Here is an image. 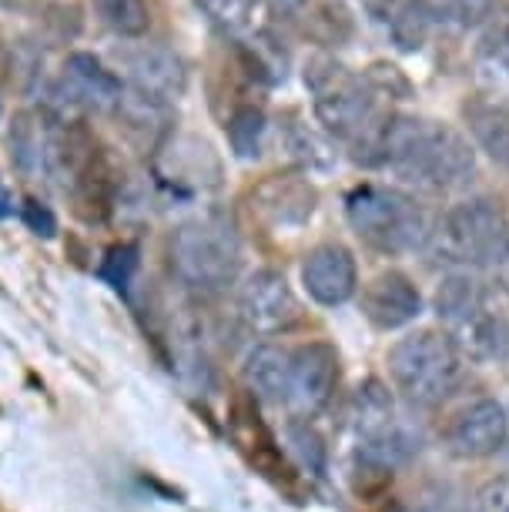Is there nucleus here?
<instances>
[{
    "instance_id": "obj_11",
    "label": "nucleus",
    "mask_w": 509,
    "mask_h": 512,
    "mask_svg": "<svg viewBox=\"0 0 509 512\" xmlns=\"http://www.w3.org/2000/svg\"><path fill=\"white\" fill-rule=\"evenodd\" d=\"M335 385H339V355L329 342H309L292 352V379H288V399L295 415H312L329 405Z\"/></svg>"
},
{
    "instance_id": "obj_2",
    "label": "nucleus",
    "mask_w": 509,
    "mask_h": 512,
    "mask_svg": "<svg viewBox=\"0 0 509 512\" xmlns=\"http://www.w3.org/2000/svg\"><path fill=\"white\" fill-rule=\"evenodd\" d=\"M302 77L312 94V111L322 131L349 144L355 161L379 164V138L389 114H382V94L372 88L369 77L349 71L345 64L325 54H315L305 64Z\"/></svg>"
},
{
    "instance_id": "obj_15",
    "label": "nucleus",
    "mask_w": 509,
    "mask_h": 512,
    "mask_svg": "<svg viewBox=\"0 0 509 512\" xmlns=\"http://www.w3.org/2000/svg\"><path fill=\"white\" fill-rule=\"evenodd\" d=\"M362 312L382 332H396L422 315V295L409 275L382 272L362 292Z\"/></svg>"
},
{
    "instance_id": "obj_6",
    "label": "nucleus",
    "mask_w": 509,
    "mask_h": 512,
    "mask_svg": "<svg viewBox=\"0 0 509 512\" xmlns=\"http://www.w3.org/2000/svg\"><path fill=\"white\" fill-rule=\"evenodd\" d=\"M506 228L509 218L496 201L466 198L439 218V225L432 228L429 248L439 262L453 268H483L489 251L496 248V241L503 238Z\"/></svg>"
},
{
    "instance_id": "obj_9",
    "label": "nucleus",
    "mask_w": 509,
    "mask_h": 512,
    "mask_svg": "<svg viewBox=\"0 0 509 512\" xmlns=\"http://www.w3.org/2000/svg\"><path fill=\"white\" fill-rule=\"evenodd\" d=\"M238 315L255 335H282L302 318L285 275L275 268H258L245 278L238 288Z\"/></svg>"
},
{
    "instance_id": "obj_10",
    "label": "nucleus",
    "mask_w": 509,
    "mask_h": 512,
    "mask_svg": "<svg viewBox=\"0 0 509 512\" xmlns=\"http://www.w3.org/2000/svg\"><path fill=\"white\" fill-rule=\"evenodd\" d=\"M124 94L121 77L104 67L94 54H71L54 84V98L64 111L114 114Z\"/></svg>"
},
{
    "instance_id": "obj_26",
    "label": "nucleus",
    "mask_w": 509,
    "mask_h": 512,
    "mask_svg": "<svg viewBox=\"0 0 509 512\" xmlns=\"http://www.w3.org/2000/svg\"><path fill=\"white\" fill-rule=\"evenodd\" d=\"M91 7L98 24L124 41H141L151 27L148 0H91Z\"/></svg>"
},
{
    "instance_id": "obj_5",
    "label": "nucleus",
    "mask_w": 509,
    "mask_h": 512,
    "mask_svg": "<svg viewBox=\"0 0 509 512\" xmlns=\"http://www.w3.org/2000/svg\"><path fill=\"white\" fill-rule=\"evenodd\" d=\"M389 375L399 385V392H406V399L436 405L449 399L463 382L466 359L446 332L419 328L389 349Z\"/></svg>"
},
{
    "instance_id": "obj_27",
    "label": "nucleus",
    "mask_w": 509,
    "mask_h": 512,
    "mask_svg": "<svg viewBox=\"0 0 509 512\" xmlns=\"http://www.w3.org/2000/svg\"><path fill=\"white\" fill-rule=\"evenodd\" d=\"M228 144H232V154L238 161H255L262 158L265 148V134H268V118L262 108L255 104H238L232 111V118L225 124Z\"/></svg>"
},
{
    "instance_id": "obj_28",
    "label": "nucleus",
    "mask_w": 509,
    "mask_h": 512,
    "mask_svg": "<svg viewBox=\"0 0 509 512\" xmlns=\"http://www.w3.org/2000/svg\"><path fill=\"white\" fill-rule=\"evenodd\" d=\"M429 7L436 21L456 27V31L479 27L493 14V0H429Z\"/></svg>"
},
{
    "instance_id": "obj_19",
    "label": "nucleus",
    "mask_w": 509,
    "mask_h": 512,
    "mask_svg": "<svg viewBox=\"0 0 509 512\" xmlns=\"http://www.w3.org/2000/svg\"><path fill=\"white\" fill-rule=\"evenodd\" d=\"M195 7L225 41L248 44L272 31V21H268L272 11L265 7V0H195Z\"/></svg>"
},
{
    "instance_id": "obj_21",
    "label": "nucleus",
    "mask_w": 509,
    "mask_h": 512,
    "mask_svg": "<svg viewBox=\"0 0 509 512\" xmlns=\"http://www.w3.org/2000/svg\"><path fill=\"white\" fill-rule=\"evenodd\" d=\"M432 308H436L439 322L446 325V332H453L463 322H469L476 312L486 308V285L483 278L469 268H453L436 288V298H432Z\"/></svg>"
},
{
    "instance_id": "obj_24",
    "label": "nucleus",
    "mask_w": 509,
    "mask_h": 512,
    "mask_svg": "<svg viewBox=\"0 0 509 512\" xmlns=\"http://www.w3.org/2000/svg\"><path fill=\"white\" fill-rule=\"evenodd\" d=\"M285 148L305 175H329L335 168V161H339V151H335L329 134L315 131L309 124H299V121L285 128Z\"/></svg>"
},
{
    "instance_id": "obj_23",
    "label": "nucleus",
    "mask_w": 509,
    "mask_h": 512,
    "mask_svg": "<svg viewBox=\"0 0 509 512\" xmlns=\"http://www.w3.org/2000/svg\"><path fill=\"white\" fill-rule=\"evenodd\" d=\"M463 114H466V128L473 134V141L479 144V151H486L489 161L509 171V111L489 108V104L473 98L463 108Z\"/></svg>"
},
{
    "instance_id": "obj_34",
    "label": "nucleus",
    "mask_w": 509,
    "mask_h": 512,
    "mask_svg": "<svg viewBox=\"0 0 509 512\" xmlns=\"http://www.w3.org/2000/svg\"><path fill=\"white\" fill-rule=\"evenodd\" d=\"M14 211V195H11V188H7V181L0 178V218H7Z\"/></svg>"
},
{
    "instance_id": "obj_12",
    "label": "nucleus",
    "mask_w": 509,
    "mask_h": 512,
    "mask_svg": "<svg viewBox=\"0 0 509 512\" xmlns=\"http://www.w3.org/2000/svg\"><path fill=\"white\" fill-rule=\"evenodd\" d=\"M302 285L315 305L335 308L359 292V265L355 255L339 241H325L312 248L302 262Z\"/></svg>"
},
{
    "instance_id": "obj_33",
    "label": "nucleus",
    "mask_w": 509,
    "mask_h": 512,
    "mask_svg": "<svg viewBox=\"0 0 509 512\" xmlns=\"http://www.w3.org/2000/svg\"><path fill=\"white\" fill-rule=\"evenodd\" d=\"M305 4H309V0H265L268 11L278 14V17H295V14H302V11H305Z\"/></svg>"
},
{
    "instance_id": "obj_30",
    "label": "nucleus",
    "mask_w": 509,
    "mask_h": 512,
    "mask_svg": "<svg viewBox=\"0 0 509 512\" xmlns=\"http://www.w3.org/2000/svg\"><path fill=\"white\" fill-rule=\"evenodd\" d=\"M479 272H483L486 282L496 285L499 292H509V228L503 231V238L496 241V248L489 251V258Z\"/></svg>"
},
{
    "instance_id": "obj_31",
    "label": "nucleus",
    "mask_w": 509,
    "mask_h": 512,
    "mask_svg": "<svg viewBox=\"0 0 509 512\" xmlns=\"http://www.w3.org/2000/svg\"><path fill=\"white\" fill-rule=\"evenodd\" d=\"M473 512H509V476L483 482L476 489Z\"/></svg>"
},
{
    "instance_id": "obj_29",
    "label": "nucleus",
    "mask_w": 509,
    "mask_h": 512,
    "mask_svg": "<svg viewBox=\"0 0 509 512\" xmlns=\"http://www.w3.org/2000/svg\"><path fill=\"white\" fill-rule=\"evenodd\" d=\"M141 265V251L138 245H131V241H121V245H114L108 255H104V262L98 268V275L108 282L111 288H118V292H128L134 272H138Z\"/></svg>"
},
{
    "instance_id": "obj_18",
    "label": "nucleus",
    "mask_w": 509,
    "mask_h": 512,
    "mask_svg": "<svg viewBox=\"0 0 509 512\" xmlns=\"http://www.w3.org/2000/svg\"><path fill=\"white\" fill-rule=\"evenodd\" d=\"M469 74H473L476 101L509 111V27H493L476 44Z\"/></svg>"
},
{
    "instance_id": "obj_4",
    "label": "nucleus",
    "mask_w": 509,
    "mask_h": 512,
    "mask_svg": "<svg viewBox=\"0 0 509 512\" xmlns=\"http://www.w3.org/2000/svg\"><path fill=\"white\" fill-rule=\"evenodd\" d=\"M171 272L188 292L222 295L238 278L242 248L232 225L222 218H191L171 231L168 241Z\"/></svg>"
},
{
    "instance_id": "obj_25",
    "label": "nucleus",
    "mask_w": 509,
    "mask_h": 512,
    "mask_svg": "<svg viewBox=\"0 0 509 512\" xmlns=\"http://www.w3.org/2000/svg\"><path fill=\"white\" fill-rule=\"evenodd\" d=\"M352 425L359 432V442L376 439L396 425L392 422V395L386 385L376 379L359 385V392L352 395Z\"/></svg>"
},
{
    "instance_id": "obj_17",
    "label": "nucleus",
    "mask_w": 509,
    "mask_h": 512,
    "mask_svg": "<svg viewBox=\"0 0 509 512\" xmlns=\"http://www.w3.org/2000/svg\"><path fill=\"white\" fill-rule=\"evenodd\" d=\"M57 118L47 111H21L11 124L7 144H11V161L27 181H51V148H54Z\"/></svg>"
},
{
    "instance_id": "obj_1",
    "label": "nucleus",
    "mask_w": 509,
    "mask_h": 512,
    "mask_svg": "<svg viewBox=\"0 0 509 512\" xmlns=\"http://www.w3.org/2000/svg\"><path fill=\"white\" fill-rule=\"evenodd\" d=\"M379 164L392 168L409 185L453 191L476 175V151L466 134L446 121L389 114L379 138Z\"/></svg>"
},
{
    "instance_id": "obj_14",
    "label": "nucleus",
    "mask_w": 509,
    "mask_h": 512,
    "mask_svg": "<svg viewBox=\"0 0 509 512\" xmlns=\"http://www.w3.org/2000/svg\"><path fill=\"white\" fill-rule=\"evenodd\" d=\"M359 4L362 14L369 17V24L382 31V37L399 54L422 51L432 27H436L429 0H359Z\"/></svg>"
},
{
    "instance_id": "obj_32",
    "label": "nucleus",
    "mask_w": 509,
    "mask_h": 512,
    "mask_svg": "<svg viewBox=\"0 0 509 512\" xmlns=\"http://www.w3.org/2000/svg\"><path fill=\"white\" fill-rule=\"evenodd\" d=\"M21 215H24V225L34 231V235H44V238H54V231H57V218L51 215V208L41 205V201H24V208H21Z\"/></svg>"
},
{
    "instance_id": "obj_13",
    "label": "nucleus",
    "mask_w": 509,
    "mask_h": 512,
    "mask_svg": "<svg viewBox=\"0 0 509 512\" xmlns=\"http://www.w3.org/2000/svg\"><path fill=\"white\" fill-rule=\"evenodd\" d=\"M509 412L496 399H476L449 422L446 442L459 459H486L506 446Z\"/></svg>"
},
{
    "instance_id": "obj_16",
    "label": "nucleus",
    "mask_w": 509,
    "mask_h": 512,
    "mask_svg": "<svg viewBox=\"0 0 509 512\" xmlns=\"http://www.w3.org/2000/svg\"><path fill=\"white\" fill-rule=\"evenodd\" d=\"M315 188L305 175H272L255 188L252 208L275 228H302L315 215Z\"/></svg>"
},
{
    "instance_id": "obj_20",
    "label": "nucleus",
    "mask_w": 509,
    "mask_h": 512,
    "mask_svg": "<svg viewBox=\"0 0 509 512\" xmlns=\"http://www.w3.org/2000/svg\"><path fill=\"white\" fill-rule=\"evenodd\" d=\"M446 335L456 342V349L466 362L489 365L509 355V325L496 312H489V305Z\"/></svg>"
},
{
    "instance_id": "obj_22",
    "label": "nucleus",
    "mask_w": 509,
    "mask_h": 512,
    "mask_svg": "<svg viewBox=\"0 0 509 512\" xmlns=\"http://www.w3.org/2000/svg\"><path fill=\"white\" fill-rule=\"evenodd\" d=\"M242 375H245V385L258 395V399L285 402L288 379H292V352L282 349V345H272V342L255 345L242 365Z\"/></svg>"
},
{
    "instance_id": "obj_7",
    "label": "nucleus",
    "mask_w": 509,
    "mask_h": 512,
    "mask_svg": "<svg viewBox=\"0 0 509 512\" xmlns=\"http://www.w3.org/2000/svg\"><path fill=\"white\" fill-rule=\"evenodd\" d=\"M155 178L171 195H205L222 185V161L205 138L168 134L155 148Z\"/></svg>"
},
{
    "instance_id": "obj_3",
    "label": "nucleus",
    "mask_w": 509,
    "mask_h": 512,
    "mask_svg": "<svg viewBox=\"0 0 509 512\" xmlns=\"http://www.w3.org/2000/svg\"><path fill=\"white\" fill-rule=\"evenodd\" d=\"M345 218L355 235L382 255H409V251L429 248L432 228H436L416 198L382 185H359L349 191Z\"/></svg>"
},
{
    "instance_id": "obj_35",
    "label": "nucleus",
    "mask_w": 509,
    "mask_h": 512,
    "mask_svg": "<svg viewBox=\"0 0 509 512\" xmlns=\"http://www.w3.org/2000/svg\"><path fill=\"white\" fill-rule=\"evenodd\" d=\"M0 118H4V98H0Z\"/></svg>"
},
{
    "instance_id": "obj_8",
    "label": "nucleus",
    "mask_w": 509,
    "mask_h": 512,
    "mask_svg": "<svg viewBox=\"0 0 509 512\" xmlns=\"http://www.w3.org/2000/svg\"><path fill=\"white\" fill-rule=\"evenodd\" d=\"M124 88L148 94L161 104L181 101L188 88V67L185 61L165 44H124L118 51V71Z\"/></svg>"
}]
</instances>
